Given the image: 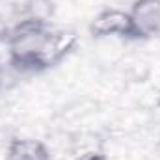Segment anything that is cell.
<instances>
[{
	"label": "cell",
	"instance_id": "cell-1",
	"mask_svg": "<svg viewBox=\"0 0 160 160\" xmlns=\"http://www.w3.org/2000/svg\"><path fill=\"white\" fill-rule=\"evenodd\" d=\"M78 45V36L71 28H50L41 38L34 62L32 73H43L60 65Z\"/></svg>",
	"mask_w": 160,
	"mask_h": 160
},
{
	"label": "cell",
	"instance_id": "cell-2",
	"mask_svg": "<svg viewBox=\"0 0 160 160\" xmlns=\"http://www.w3.org/2000/svg\"><path fill=\"white\" fill-rule=\"evenodd\" d=\"M91 38L97 41L125 39L134 41V26L130 13L121 8H104L101 9L88 26Z\"/></svg>",
	"mask_w": 160,
	"mask_h": 160
},
{
	"label": "cell",
	"instance_id": "cell-3",
	"mask_svg": "<svg viewBox=\"0 0 160 160\" xmlns=\"http://www.w3.org/2000/svg\"><path fill=\"white\" fill-rule=\"evenodd\" d=\"M134 41L151 39L160 34V0H134L130 9Z\"/></svg>",
	"mask_w": 160,
	"mask_h": 160
},
{
	"label": "cell",
	"instance_id": "cell-4",
	"mask_svg": "<svg viewBox=\"0 0 160 160\" xmlns=\"http://www.w3.org/2000/svg\"><path fill=\"white\" fill-rule=\"evenodd\" d=\"M4 160H52L48 145L34 136H15L8 142Z\"/></svg>",
	"mask_w": 160,
	"mask_h": 160
},
{
	"label": "cell",
	"instance_id": "cell-5",
	"mask_svg": "<svg viewBox=\"0 0 160 160\" xmlns=\"http://www.w3.org/2000/svg\"><path fill=\"white\" fill-rule=\"evenodd\" d=\"M56 13L54 0H21V17L32 19L43 24H50Z\"/></svg>",
	"mask_w": 160,
	"mask_h": 160
},
{
	"label": "cell",
	"instance_id": "cell-6",
	"mask_svg": "<svg viewBox=\"0 0 160 160\" xmlns=\"http://www.w3.org/2000/svg\"><path fill=\"white\" fill-rule=\"evenodd\" d=\"M77 160H110V157L101 149H93V151H88V153L80 155Z\"/></svg>",
	"mask_w": 160,
	"mask_h": 160
},
{
	"label": "cell",
	"instance_id": "cell-7",
	"mask_svg": "<svg viewBox=\"0 0 160 160\" xmlns=\"http://www.w3.org/2000/svg\"><path fill=\"white\" fill-rule=\"evenodd\" d=\"M6 88V71H4V67H2V63H0V91Z\"/></svg>",
	"mask_w": 160,
	"mask_h": 160
},
{
	"label": "cell",
	"instance_id": "cell-8",
	"mask_svg": "<svg viewBox=\"0 0 160 160\" xmlns=\"http://www.w3.org/2000/svg\"><path fill=\"white\" fill-rule=\"evenodd\" d=\"M0 38H4V32H2V30H0Z\"/></svg>",
	"mask_w": 160,
	"mask_h": 160
}]
</instances>
